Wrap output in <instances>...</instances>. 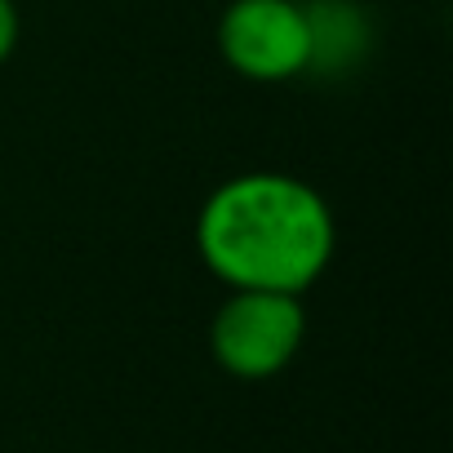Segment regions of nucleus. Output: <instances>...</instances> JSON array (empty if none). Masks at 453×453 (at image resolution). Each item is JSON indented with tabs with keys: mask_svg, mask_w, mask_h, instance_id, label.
I'll return each instance as SVG.
<instances>
[{
	"mask_svg": "<svg viewBox=\"0 0 453 453\" xmlns=\"http://www.w3.org/2000/svg\"><path fill=\"white\" fill-rule=\"evenodd\" d=\"M334 213L294 173H241L222 182L196 218L204 267L232 289L307 294L334 258Z\"/></svg>",
	"mask_w": 453,
	"mask_h": 453,
	"instance_id": "obj_1",
	"label": "nucleus"
},
{
	"mask_svg": "<svg viewBox=\"0 0 453 453\" xmlns=\"http://www.w3.org/2000/svg\"><path fill=\"white\" fill-rule=\"evenodd\" d=\"M303 338H307L303 298L272 289H232V298L218 307L209 329L213 360L245 382H263L289 369Z\"/></svg>",
	"mask_w": 453,
	"mask_h": 453,
	"instance_id": "obj_2",
	"label": "nucleus"
},
{
	"mask_svg": "<svg viewBox=\"0 0 453 453\" xmlns=\"http://www.w3.org/2000/svg\"><path fill=\"white\" fill-rule=\"evenodd\" d=\"M226 67L250 81H289L311 67V19L298 0H232L218 23Z\"/></svg>",
	"mask_w": 453,
	"mask_h": 453,
	"instance_id": "obj_3",
	"label": "nucleus"
},
{
	"mask_svg": "<svg viewBox=\"0 0 453 453\" xmlns=\"http://www.w3.org/2000/svg\"><path fill=\"white\" fill-rule=\"evenodd\" d=\"M19 32H23V19H19V5L14 0H0V63H5L19 45Z\"/></svg>",
	"mask_w": 453,
	"mask_h": 453,
	"instance_id": "obj_4",
	"label": "nucleus"
}]
</instances>
